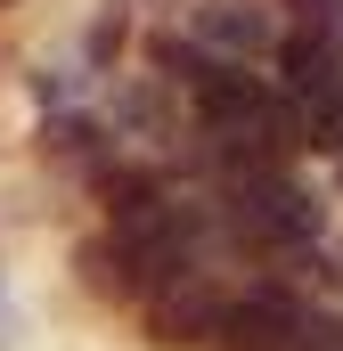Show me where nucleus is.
I'll list each match as a JSON object with an SVG mask.
<instances>
[{
    "label": "nucleus",
    "mask_w": 343,
    "mask_h": 351,
    "mask_svg": "<svg viewBox=\"0 0 343 351\" xmlns=\"http://www.w3.org/2000/svg\"><path fill=\"white\" fill-rule=\"evenodd\" d=\"M188 41L204 49V58H221V66H261V58H278V16L261 8V0H196L188 8Z\"/></svg>",
    "instance_id": "obj_1"
},
{
    "label": "nucleus",
    "mask_w": 343,
    "mask_h": 351,
    "mask_svg": "<svg viewBox=\"0 0 343 351\" xmlns=\"http://www.w3.org/2000/svg\"><path fill=\"white\" fill-rule=\"evenodd\" d=\"M303 311L311 302L294 286H246V294H229V311H221V327H213L204 351H294Z\"/></svg>",
    "instance_id": "obj_2"
},
{
    "label": "nucleus",
    "mask_w": 343,
    "mask_h": 351,
    "mask_svg": "<svg viewBox=\"0 0 343 351\" xmlns=\"http://www.w3.org/2000/svg\"><path fill=\"white\" fill-rule=\"evenodd\" d=\"M221 311H229V294L204 278V269H188V278H172L147 294V343L164 351H204L213 343V327H221Z\"/></svg>",
    "instance_id": "obj_3"
},
{
    "label": "nucleus",
    "mask_w": 343,
    "mask_h": 351,
    "mask_svg": "<svg viewBox=\"0 0 343 351\" xmlns=\"http://www.w3.org/2000/svg\"><path fill=\"white\" fill-rule=\"evenodd\" d=\"M106 139L172 147V139H180V90H172V82H156V74H131V82H115V106H106Z\"/></svg>",
    "instance_id": "obj_4"
},
{
    "label": "nucleus",
    "mask_w": 343,
    "mask_h": 351,
    "mask_svg": "<svg viewBox=\"0 0 343 351\" xmlns=\"http://www.w3.org/2000/svg\"><path fill=\"white\" fill-rule=\"evenodd\" d=\"M74 269H82V286L98 294V302H147V294H139V269H131V254H123L106 229H90L82 245H74Z\"/></svg>",
    "instance_id": "obj_5"
},
{
    "label": "nucleus",
    "mask_w": 343,
    "mask_h": 351,
    "mask_svg": "<svg viewBox=\"0 0 343 351\" xmlns=\"http://www.w3.org/2000/svg\"><path fill=\"white\" fill-rule=\"evenodd\" d=\"M41 156L82 164V172H106V164H115V139H106L98 114H49V123H41Z\"/></svg>",
    "instance_id": "obj_6"
},
{
    "label": "nucleus",
    "mask_w": 343,
    "mask_h": 351,
    "mask_svg": "<svg viewBox=\"0 0 343 351\" xmlns=\"http://www.w3.org/2000/svg\"><path fill=\"white\" fill-rule=\"evenodd\" d=\"M278 8L294 16L303 41H335V33H343V0H278Z\"/></svg>",
    "instance_id": "obj_7"
},
{
    "label": "nucleus",
    "mask_w": 343,
    "mask_h": 351,
    "mask_svg": "<svg viewBox=\"0 0 343 351\" xmlns=\"http://www.w3.org/2000/svg\"><path fill=\"white\" fill-rule=\"evenodd\" d=\"M123 41H131V16H123V8H106V16L90 25L82 58H90V66H115V58H123Z\"/></svg>",
    "instance_id": "obj_8"
},
{
    "label": "nucleus",
    "mask_w": 343,
    "mask_h": 351,
    "mask_svg": "<svg viewBox=\"0 0 343 351\" xmlns=\"http://www.w3.org/2000/svg\"><path fill=\"white\" fill-rule=\"evenodd\" d=\"M327 49H335V66H343V33H335V41H327Z\"/></svg>",
    "instance_id": "obj_9"
},
{
    "label": "nucleus",
    "mask_w": 343,
    "mask_h": 351,
    "mask_svg": "<svg viewBox=\"0 0 343 351\" xmlns=\"http://www.w3.org/2000/svg\"><path fill=\"white\" fill-rule=\"evenodd\" d=\"M335 164H343V156H335Z\"/></svg>",
    "instance_id": "obj_10"
}]
</instances>
